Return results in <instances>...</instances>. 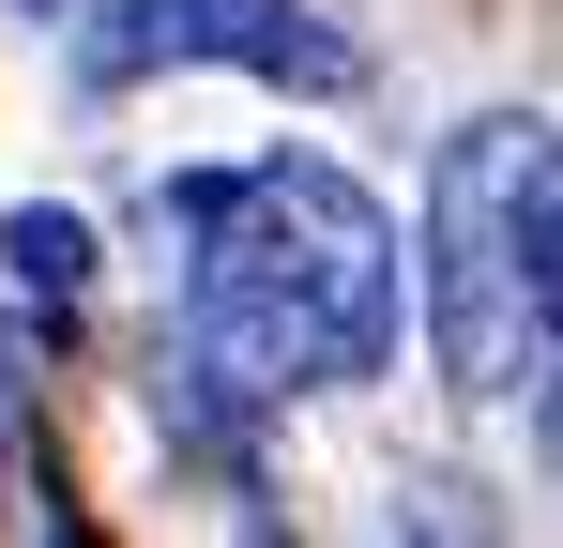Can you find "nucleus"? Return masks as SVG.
<instances>
[{"label":"nucleus","mask_w":563,"mask_h":548,"mask_svg":"<svg viewBox=\"0 0 563 548\" xmlns=\"http://www.w3.org/2000/svg\"><path fill=\"white\" fill-rule=\"evenodd\" d=\"M92 320V229L77 213H0V351H62Z\"/></svg>","instance_id":"nucleus-4"},{"label":"nucleus","mask_w":563,"mask_h":548,"mask_svg":"<svg viewBox=\"0 0 563 548\" xmlns=\"http://www.w3.org/2000/svg\"><path fill=\"white\" fill-rule=\"evenodd\" d=\"M184 62H229L275 91H366V46L320 0H92L77 15V91H137Z\"/></svg>","instance_id":"nucleus-3"},{"label":"nucleus","mask_w":563,"mask_h":548,"mask_svg":"<svg viewBox=\"0 0 563 548\" xmlns=\"http://www.w3.org/2000/svg\"><path fill=\"white\" fill-rule=\"evenodd\" d=\"M31 15H46V0H31Z\"/></svg>","instance_id":"nucleus-5"},{"label":"nucleus","mask_w":563,"mask_h":548,"mask_svg":"<svg viewBox=\"0 0 563 548\" xmlns=\"http://www.w3.org/2000/svg\"><path fill=\"white\" fill-rule=\"evenodd\" d=\"M153 229L184 244V396L168 412H289L320 381L396 351V229L351 168H184L153 183Z\"/></svg>","instance_id":"nucleus-1"},{"label":"nucleus","mask_w":563,"mask_h":548,"mask_svg":"<svg viewBox=\"0 0 563 548\" xmlns=\"http://www.w3.org/2000/svg\"><path fill=\"white\" fill-rule=\"evenodd\" d=\"M427 351L472 412H533L563 442V138L487 107L427 168Z\"/></svg>","instance_id":"nucleus-2"}]
</instances>
